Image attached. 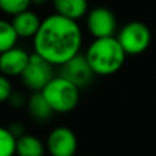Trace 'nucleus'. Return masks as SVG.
I'll use <instances>...</instances> for the list:
<instances>
[{
	"label": "nucleus",
	"instance_id": "nucleus-1",
	"mask_svg": "<svg viewBox=\"0 0 156 156\" xmlns=\"http://www.w3.org/2000/svg\"><path fill=\"white\" fill-rule=\"evenodd\" d=\"M81 47L82 32L78 22L59 14L44 18L33 38V52L58 67L80 55Z\"/></svg>",
	"mask_w": 156,
	"mask_h": 156
},
{
	"label": "nucleus",
	"instance_id": "nucleus-2",
	"mask_svg": "<svg viewBox=\"0 0 156 156\" xmlns=\"http://www.w3.org/2000/svg\"><path fill=\"white\" fill-rule=\"evenodd\" d=\"M83 55L96 76L115 74L122 69L127 56L115 36L94 38Z\"/></svg>",
	"mask_w": 156,
	"mask_h": 156
},
{
	"label": "nucleus",
	"instance_id": "nucleus-3",
	"mask_svg": "<svg viewBox=\"0 0 156 156\" xmlns=\"http://www.w3.org/2000/svg\"><path fill=\"white\" fill-rule=\"evenodd\" d=\"M41 93L49 103L54 112L59 114L73 111L80 101V88L59 74L54 77V80L41 90Z\"/></svg>",
	"mask_w": 156,
	"mask_h": 156
},
{
	"label": "nucleus",
	"instance_id": "nucleus-4",
	"mask_svg": "<svg viewBox=\"0 0 156 156\" xmlns=\"http://www.w3.org/2000/svg\"><path fill=\"white\" fill-rule=\"evenodd\" d=\"M126 55H141L148 49L152 41V33L144 22L132 21L126 23L116 36Z\"/></svg>",
	"mask_w": 156,
	"mask_h": 156
},
{
	"label": "nucleus",
	"instance_id": "nucleus-5",
	"mask_svg": "<svg viewBox=\"0 0 156 156\" xmlns=\"http://www.w3.org/2000/svg\"><path fill=\"white\" fill-rule=\"evenodd\" d=\"M54 67L49 62L33 52L26 69L21 76V80L26 88L33 92H41L55 77Z\"/></svg>",
	"mask_w": 156,
	"mask_h": 156
},
{
	"label": "nucleus",
	"instance_id": "nucleus-6",
	"mask_svg": "<svg viewBox=\"0 0 156 156\" xmlns=\"http://www.w3.org/2000/svg\"><path fill=\"white\" fill-rule=\"evenodd\" d=\"M86 29L94 38L114 37L116 33V18L107 7H94L86 14Z\"/></svg>",
	"mask_w": 156,
	"mask_h": 156
},
{
	"label": "nucleus",
	"instance_id": "nucleus-7",
	"mask_svg": "<svg viewBox=\"0 0 156 156\" xmlns=\"http://www.w3.org/2000/svg\"><path fill=\"white\" fill-rule=\"evenodd\" d=\"M59 76L69 80L70 82H73L77 88L82 89L86 88L88 85H90V82L93 81L96 74L93 73L92 67L89 66L85 55L80 54L76 58L70 59L69 62H66L63 66H60Z\"/></svg>",
	"mask_w": 156,
	"mask_h": 156
},
{
	"label": "nucleus",
	"instance_id": "nucleus-8",
	"mask_svg": "<svg viewBox=\"0 0 156 156\" xmlns=\"http://www.w3.org/2000/svg\"><path fill=\"white\" fill-rule=\"evenodd\" d=\"M45 145L51 156H74L78 148V141L73 130L60 126L49 133Z\"/></svg>",
	"mask_w": 156,
	"mask_h": 156
},
{
	"label": "nucleus",
	"instance_id": "nucleus-9",
	"mask_svg": "<svg viewBox=\"0 0 156 156\" xmlns=\"http://www.w3.org/2000/svg\"><path fill=\"white\" fill-rule=\"evenodd\" d=\"M30 55L21 47H14L0 54V73L5 77H21L30 60Z\"/></svg>",
	"mask_w": 156,
	"mask_h": 156
},
{
	"label": "nucleus",
	"instance_id": "nucleus-10",
	"mask_svg": "<svg viewBox=\"0 0 156 156\" xmlns=\"http://www.w3.org/2000/svg\"><path fill=\"white\" fill-rule=\"evenodd\" d=\"M41 22H43V19L38 18L37 14L30 10H26L18 15L12 16L11 23H12L19 38H34V36L37 34L41 26Z\"/></svg>",
	"mask_w": 156,
	"mask_h": 156
},
{
	"label": "nucleus",
	"instance_id": "nucleus-11",
	"mask_svg": "<svg viewBox=\"0 0 156 156\" xmlns=\"http://www.w3.org/2000/svg\"><path fill=\"white\" fill-rule=\"evenodd\" d=\"M52 3L55 14H59L73 21L83 18L89 12L88 0H52Z\"/></svg>",
	"mask_w": 156,
	"mask_h": 156
},
{
	"label": "nucleus",
	"instance_id": "nucleus-12",
	"mask_svg": "<svg viewBox=\"0 0 156 156\" xmlns=\"http://www.w3.org/2000/svg\"><path fill=\"white\" fill-rule=\"evenodd\" d=\"M27 108L30 115L38 122H45L54 115V110L41 92H33L27 101Z\"/></svg>",
	"mask_w": 156,
	"mask_h": 156
},
{
	"label": "nucleus",
	"instance_id": "nucleus-13",
	"mask_svg": "<svg viewBox=\"0 0 156 156\" xmlns=\"http://www.w3.org/2000/svg\"><path fill=\"white\" fill-rule=\"evenodd\" d=\"M47 145L32 134H23L16 140V155L18 156H44Z\"/></svg>",
	"mask_w": 156,
	"mask_h": 156
},
{
	"label": "nucleus",
	"instance_id": "nucleus-14",
	"mask_svg": "<svg viewBox=\"0 0 156 156\" xmlns=\"http://www.w3.org/2000/svg\"><path fill=\"white\" fill-rule=\"evenodd\" d=\"M18 38L12 23L5 19H0V54L16 47Z\"/></svg>",
	"mask_w": 156,
	"mask_h": 156
},
{
	"label": "nucleus",
	"instance_id": "nucleus-15",
	"mask_svg": "<svg viewBox=\"0 0 156 156\" xmlns=\"http://www.w3.org/2000/svg\"><path fill=\"white\" fill-rule=\"evenodd\" d=\"M16 140L8 127L0 126V156L16 155Z\"/></svg>",
	"mask_w": 156,
	"mask_h": 156
},
{
	"label": "nucleus",
	"instance_id": "nucleus-16",
	"mask_svg": "<svg viewBox=\"0 0 156 156\" xmlns=\"http://www.w3.org/2000/svg\"><path fill=\"white\" fill-rule=\"evenodd\" d=\"M32 0H0V10L7 15L15 16L23 11L29 10Z\"/></svg>",
	"mask_w": 156,
	"mask_h": 156
},
{
	"label": "nucleus",
	"instance_id": "nucleus-17",
	"mask_svg": "<svg viewBox=\"0 0 156 156\" xmlns=\"http://www.w3.org/2000/svg\"><path fill=\"white\" fill-rule=\"evenodd\" d=\"M12 96V85H11L8 77L0 73V103L8 101Z\"/></svg>",
	"mask_w": 156,
	"mask_h": 156
},
{
	"label": "nucleus",
	"instance_id": "nucleus-18",
	"mask_svg": "<svg viewBox=\"0 0 156 156\" xmlns=\"http://www.w3.org/2000/svg\"><path fill=\"white\" fill-rule=\"evenodd\" d=\"M47 2H48V0H32V4H37V5H40V4H45Z\"/></svg>",
	"mask_w": 156,
	"mask_h": 156
}]
</instances>
